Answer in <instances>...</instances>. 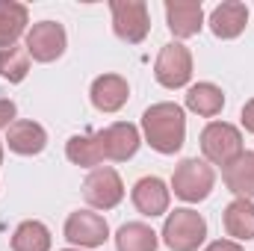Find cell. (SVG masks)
<instances>
[{"instance_id": "1", "label": "cell", "mask_w": 254, "mask_h": 251, "mask_svg": "<svg viewBox=\"0 0 254 251\" xmlns=\"http://www.w3.org/2000/svg\"><path fill=\"white\" fill-rule=\"evenodd\" d=\"M142 130H145V139L154 151L160 154H175L181 151L184 139H187V119H184V110L178 104H154L145 110L142 116Z\"/></svg>"}, {"instance_id": "2", "label": "cell", "mask_w": 254, "mask_h": 251, "mask_svg": "<svg viewBox=\"0 0 254 251\" xmlns=\"http://www.w3.org/2000/svg\"><path fill=\"white\" fill-rule=\"evenodd\" d=\"M204 237H207V222H204L201 213L184 207V210H175V213L166 216L163 243L172 251H198Z\"/></svg>"}, {"instance_id": "3", "label": "cell", "mask_w": 254, "mask_h": 251, "mask_svg": "<svg viewBox=\"0 0 254 251\" xmlns=\"http://www.w3.org/2000/svg\"><path fill=\"white\" fill-rule=\"evenodd\" d=\"M216 184V175H213V169L204 163V160H184L178 169H175V175H172V189H175V195L181 198V201H187V204H198V201H204L207 195H210V189Z\"/></svg>"}, {"instance_id": "4", "label": "cell", "mask_w": 254, "mask_h": 251, "mask_svg": "<svg viewBox=\"0 0 254 251\" xmlns=\"http://www.w3.org/2000/svg\"><path fill=\"white\" fill-rule=\"evenodd\" d=\"M201 151L210 163L225 169L231 160L243 154V133L228 122H210L201 133Z\"/></svg>"}, {"instance_id": "5", "label": "cell", "mask_w": 254, "mask_h": 251, "mask_svg": "<svg viewBox=\"0 0 254 251\" xmlns=\"http://www.w3.org/2000/svg\"><path fill=\"white\" fill-rule=\"evenodd\" d=\"M113 30L116 36L127 45H139L148 30H151V18H148V6L142 0H113Z\"/></svg>"}, {"instance_id": "6", "label": "cell", "mask_w": 254, "mask_h": 251, "mask_svg": "<svg viewBox=\"0 0 254 251\" xmlns=\"http://www.w3.org/2000/svg\"><path fill=\"white\" fill-rule=\"evenodd\" d=\"M154 77L160 86L166 89H181L187 86L192 77V54L190 48H184L181 42H172L160 51L157 63H154Z\"/></svg>"}, {"instance_id": "7", "label": "cell", "mask_w": 254, "mask_h": 251, "mask_svg": "<svg viewBox=\"0 0 254 251\" xmlns=\"http://www.w3.org/2000/svg\"><path fill=\"white\" fill-rule=\"evenodd\" d=\"M83 198L98 210H113L125 198V184H122L119 172L110 166L92 169V175L83 181Z\"/></svg>"}, {"instance_id": "8", "label": "cell", "mask_w": 254, "mask_h": 251, "mask_svg": "<svg viewBox=\"0 0 254 251\" xmlns=\"http://www.w3.org/2000/svg\"><path fill=\"white\" fill-rule=\"evenodd\" d=\"M27 54L36 63H54L65 54V30L57 21H39L27 30Z\"/></svg>"}, {"instance_id": "9", "label": "cell", "mask_w": 254, "mask_h": 251, "mask_svg": "<svg viewBox=\"0 0 254 251\" xmlns=\"http://www.w3.org/2000/svg\"><path fill=\"white\" fill-rule=\"evenodd\" d=\"M110 237L107 219L92 213V210H77L65 219V240L80 246V249H98Z\"/></svg>"}, {"instance_id": "10", "label": "cell", "mask_w": 254, "mask_h": 251, "mask_svg": "<svg viewBox=\"0 0 254 251\" xmlns=\"http://www.w3.org/2000/svg\"><path fill=\"white\" fill-rule=\"evenodd\" d=\"M98 136H101V145H104V157L113 160V163L130 160L139 148V130L133 125H127V122H116L107 130H101Z\"/></svg>"}, {"instance_id": "11", "label": "cell", "mask_w": 254, "mask_h": 251, "mask_svg": "<svg viewBox=\"0 0 254 251\" xmlns=\"http://www.w3.org/2000/svg\"><path fill=\"white\" fill-rule=\"evenodd\" d=\"M166 21L178 39H190V36H198V30L204 27V9L195 0H169Z\"/></svg>"}, {"instance_id": "12", "label": "cell", "mask_w": 254, "mask_h": 251, "mask_svg": "<svg viewBox=\"0 0 254 251\" xmlns=\"http://www.w3.org/2000/svg\"><path fill=\"white\" fill-rule=\"evenodd\" d=\"M89 95H92L95 110H101V113H119L127 104V98H130V86H127L125 77H119V74H104V77H98L92 83Z\"/></svg>"}, {"instance_id": "13", "label": "cell", "mask_w": 254, "mask_h": 251, "mask_svg": "<svg viewBox=\"0 0 254 251\" xmlns=\"http://www.w3.org/2000/svg\"><path fill=\"white\" fill-rule=\"evenodd\" d=\"M133 204L142 216H163L169 210V189L160 178H142L133 187Z\"/></svg>"}, {"instance_id": "14", "label": "cell", "mask_w": 254, "mask_h": 251, "mask_svg": "<svg viewBox=\"0 0 254 251\" xmlns=\"http://www.w3.org/2000/svg\"><path fill=\"white\" fill-rule=\"evenodd\" d=\"M246 24H249V9L240 0H228L222 6H216L210 15V30L219 39H237L246 30Z\"/></svg>"}, {"instance_id": "15", "label": "cell", "mask_w": 254, "mask_h": 251, "mask_svg": "<svg viewBox=\"0 0 254 251\" xmlns=\"http://www.w3.org/2000/svg\"><path fill=\"white\" fill-rule=\"evenodd\" d=\"M6 142H9V151H15L21 157H36V154L45 151L48 133L36 122H15L9 127V133H6Z\"/></svg>"}, {"instance_id": "16", "label": "cell", "mask_w": 254, "mask_h": 251, "mask_svg": "<svg viewBox=\"0 0 254 251\" xmlns=\"http://www.w3.org/2000/svg\"><path fill=\"white\" fill-rule=\"evenodd\" d=\"M225 187L231 189L237 198H254V151H243L237 160H231L222 172Z\"/></svg>"}, {"instance_id": "17", "label": "cell", "mask_w": 254, "mask_h": 251, "mask_svg": "<svg viewBox=\"0 0 254 251\" xmlns=\"http://www.w3.org/2000/svg\"><path fill=\"white\" fill-rule=\"evenodd\" d=\"M65 157L74 166H83V169H98L107 160L98 133H77V136H71L68 145H65Z\"/></svg>"}, {"instance_id": "18", "label": "cell", "mask_w": 254, "mask_h": 251, "mask_svg": "<svg viewBox=\"0 0 254 251\" xmlns=\"http://www.w3.org/2000/svg\"><path fill=\"white\" fill-rule=\"evenodd\" d=\"M27 21H30V12L24 3L0 0V51L15 48V42L27 30Z\"/></svg>"}, {"instance_id": "19", "label": "cell", "mask_w": 254, "mask_h": 251, "mask_svg": "<svg viewBox=\"0 0 254 251\" xmlns=\"http://www.w3.org/2000/svg\"><path fill=\"white\" fill-rule=\"evenodd\" d=\"M225 231L234 240H254V201L237 198L225 207Z\"/></svg>"}, {"instance_id": "20", "label": "cell", "mask_w": 254, "mask_h": 251, "mask_svg": "<svg viewBox=\"0 0 254 251\" xmlns=\"http://www.w3.org/2000/svg\"><path fill=\"white\" fill-rule=\"evenodd\" d=\"M187 107L192 113L204 116V119H213L225 107V92L219 86H213V83H195L187 92Z\"/></svg>"}, {"instance_id": "21", "label": "cell", "mask_w": 254, "mask_h": 251, "mask_svg": "<svg viewBox=\"0 0 254 251\" xmlns=\"http://www.w3.org/2000/svg\"><path fill=\"white\" fill-rule=\"evenodd\" d=\"M157 234L142 225V222H127L116 234V249L119 251H157Z\"/></svg>"}, {"instance_id": "22", "label": "cell", "mask_w": 254, "mask_h": 251, "mask_svg": "<svg viewBox=\"0 0 254 251\" xmlns=\"http://www.w3.org/2000/svg\"><path fill=\"white\" fill-rule=\"evenodd\" d=\"M12 251H51V231L36 219L21 222L12 234Z\"/></svg>"}, {"instance_id": "23", "label": "cell", "mask_w": 254, "mask_h": 251, "mask_svg": "<svg viewBox=\"0 0 254 251\" xmlns=\"http://www.w3.org/2000/svg\"><path fill=\"white\" fill-rule=\"evenodd\" d=\"M30 74V54L27 48H6L0 51V77L9 83H21Z\"/></svg>"}, {"instance_id": "24", "label": "cell", "mask_w": 254, "mask_h": 251, "mask_svg": "<svg viewBox=\"0 0 254 251\" xmlns=\"http://www.w3.org/2000/svg\"><path fill=\"white\" fill-rule=\"evenodd\" d=\"M15 125V104L12 101H0V127Z\"/></svg>"}, {"instance_id": "25", "label": "cell", "mask_w": 254, "mask_h": 251, "mask_svg": "<svg viewBox=\"0 0 254 251\" xmlns=\"http://www.w3.org/2000/svg\"><path fill=\"white\" fill-rule=\"evenodd\" d=\"M204 251H243V249H240V243H234V240H216V243H210Z\"/></svg>"}, {"instance_id": "26", "label": "cell", "mask_w": 254, "mask_h": 251, "mask_svg": "<svg viewBox=\"0 0 254 251\" xmlns=\"http://www.w3.org/2000/svg\"><path fill=\"white\" fill-rule=\"evenodd\" d=\"M243 127H246L249 133H254V98L243 107Z\"/></svg>"}, {"instance_id": "27", "label": "cell", "mask_w": 254, "mask_h": 251, "mask_svg": "<svg viewBox=\"0 0 254 251\" xmlns=\"http://www.w3.org/2000/svg\"><path fill=\"white\" fill-rule=\"evenodd\" d=\"M0 163H3V145H0Z\"/></svg>"}, {"instance_id": "28", "label": "cell", "mask_w": 254, "mask_h": 251, "mask_svg": "<svg viewBox=\"0 0 254 251\" xmlns=\"http://www.w3.org/2000/svg\"><path fill=\"white\" fill-rule=\"evenodd\" d=\"M65 251H80V249H65Z\"/></svg>"}]
</instances>
